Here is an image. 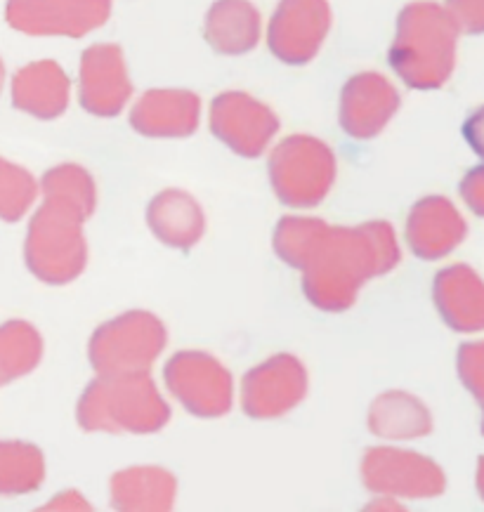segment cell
<instances>
[{"label":"cell","mask_w":484,"mask_h":512,"mask_svg":"<svg viewBox=\"0 0 484 512\" xmlns=\"http://www.w3.org/2000/svg\"><path fill=\"white\" fill-rule=\"evenodd\" d=\"M331 31L329 0H281L267 26V45L279 62L310 64Z\"/></svg>","instance_id":"9"},{"label":"cell","mask_w":484,"mask_h":512,"mask_svg":"<svg viewBox=\"0 0 484 512\" xmlns=\"http://www.w3.org/2000/svg\"><path fill=\"white\" fill-rule=\"evenodd\" d=\"M270 182L274 196L289 208H315L329 196L338 163L329 144L312 135H291L272 149Z\"/></svg>","instance_id":"4"},{"label":"cell","mask_w":484,"mask_h":512,"mask_svg":"<svg viewBox=\"0 0 484 512\" xmlns=\"http://www.w3.org/2000/svg\"><path fill=\"white\" fill-rule=\"evenodd\" d=\"M130 97V83L126 57L114 43L90 45L81 55V71H78V100L88 114L100 118L119 116Z\"/></svg>","instance_id":"12"},{"label":"cell","mask_w":484,"mask_h":512,"mask_svg":"<svg viewBox=\"0 0 484 512\" xmlns=\"http://www.w3.org/2000/svg\"><path fill=\"white\" fill-rule=\"evenodd\" d=\"M43 482V451L19 439H0V496L34 494Z\"/></svg>","instance_id":"21"},{"label":"cell","mask_w":484,"mask_h":512,"mask_svg":"<svg viewBox=\"0 0 484 512\" xmlns=\"http://www.w3.org/2000/svg\"><path fill=\"white\" fill-rule=\"evenodd\" d=\"M440 201H423L418 203L409 218V244L418 255H437L440 248V215H442Z\"/></svg>","instance_id":"26"},{"label":"cell","mask_w":484,"mask_h":512,"mask_svg":"<svg viewBox=\"0 0 484 512\" xmlns=\"http://www.w3.org/2000/svg\"><path fill=\"white\" fill-rule=\"evenodd\" d=\"M263 17L248 0H215L204 22V36L220 55H246L260 43Z\"/></svg>","instance_id":"19"},{"label":"cell","mask_w":484,"mask_h":512,"mask_svg":"<svg viewBox=\"0 0 484 512\" xmlns=\"http://www.w3.org/2000/svg\"><path fill=\"white\" fill-rule=\"evenodd\" d=\"M166 390L196 418H220L232 411V373L213 354L182 350L163 366Z\"/></svg>","instance_id":"7"},{"label":"cell","mask_w":484,"mask_h":512,"mask_svg":"<svg viewBox=\"0 0 484 512\" xmlns=\"http://www.w3.org/2000/svg\"><path fill=\"white\" fill-rule=\"evenodd\" d=\"M41 194L29 170L0 156V220L19 222Z\"/></svg>","instance_id":"25"},{"label":"cell","mask_w":484,"mask_h":512,"mask_svg":"<svg viewBox=\"0 0 484 512\" xmlns=\"http://www.w3.org/2000/svg\"><path fill=\"white\" fill-rule=\"evenodd\" d=\"M447 55V29L435 5L414 3L397 19V36L390 48V64L414 88H428L442 81Z\"/></svg>","instance_id":"6"},{"label":"cell","mask_w":484,"mask_h":512,"mask_svg":"<svg viewBox=\"0 0 484 512\" xmlns=\"http://www.w3.org/2000/svg\"><path fill=\"white\" fill-rule=\"evenodd\" d=\"M48 508H90L83 498H78L76 491H64L57 501H50Z\"/></svg>","instance_id":"27"},{"label":"cell","mask_w":484,"mask_h":512,"mask_svg":"<svg viewBox=\"0 0 484 512\" xmlns=\"http://www.w3.org/2000/svg\"><path fill=\"white\" fill-rule=\"evenodd\" d=\"M369 430L381 439H409L425 432V413L414 397L385 392L369 409Z\"/></svg>","instance_id":"22"},{"label":"cell","mask_w":484,"mask_h":512,"mask_svg":"<svg viewBox=\"0 0 484 512\" xmlns=\"http://www.w3.org/2000/svg\"><path fill=\"white\" fill-rule=\"evenodd\" d=\"M12 107L38 121H55L69 107L71 81L55 59H38L12 78Z\"/></svg>","instance_id":"15"},{"label":"cell","mask_w":484,"mask_h":512,"mask_svg":"<svg viewBox=\"0 0 484 512\" xmlns=\"http://www.w3.org/2000/svg\"><path fill=\"white\" fill-rule=\"evenodd\" d=\"M76 420L85 432L152 435L168 425L170 406L149 373L97 376L78 399Z\"/></svg>","instance_id":"2"},{"label":"cell","mask_w":484,"mask_h":512,"mask_svg":"<svg viewBox=\"0 0 484 512\" xmlns=\"http://www.w3.org/2000/svg\"><path fill=\"white\" fill-rule=\"evenodd\" d=\"M114 0H8L5 22L26 36L83 38L100 29Z\"/></svg>","instance_id":"8"},{"label":"cell","mask_w":484,"mask_h":512,"mask_svg":"<svg viewBox=\"0 0 484 512\" xmlns=\"http://www.w3.org/2000/svg\"><path fill=\"white\" fill-rule=\"evenodd\" d=\"M201 121V100L192 90H147L130 109V126L145 137H189Z\"/></svg>","instance_id":"14"},{"label":"cell","mask_w":484,"mask_h":512,"mask_svg":"<svg viewBox=\"0 0 484 512\" xmlns=\"http://www.w3.org/2000/svg\"><path fill=\"white\" fill-rule=\"evenodd\" d=\"M168 345V331L152 312L133 310L97 326L88 359L97 376L149 373Z\"/></svg>","instance_id":"5"},{"label":"cell","mask_w":484,"mask_h":512,"mask_svg":"<svg viewBox=\"0 0 484 512\" xmlns=\"http://www.w3.org/2000/svg\"><path fill=\"white\" fill-rule=\"evenodd\" d=\"M43 359V338L34 324L12 319L0 324V385L29 376Z\"/></svg>","instance_id":"20"},{"label":"cell","mask_w":484,"mask_h":512,"mask_svg":"<svg viewBox=\"0 0 484 512\" xmlns=\"http://www.w3.org/2000/svg\"><path fill=\"white\" fill-rule=\"evenodd\" d=\"M400 262L395 232L374 220L357 227L326 225L305 260L303 293L317 310L345 312L369 279L383 277Z\"/></svg>","instance_id":"1"},{"label":"cell","mask_w":484,"mask_h":512,"mask_svg":"<svg viewBox=\"0 0 484 512\" xmlns=\"http://www.w3.org/2000/svg\"><path fill=\"white\" fill-rule=\"evenodd\" d=\"M41 194L43 196H57L74 203L88 215L95 213L97 206V187L93 175L88 170L76 166V163H62V166L50 168L41 180Z\"/></svg>","instance_id":"24"},{"label":"cell","mask_w":484,"mask_h":512,"mask_svg":"<svg viewBox=\"0 0 484 512\" xmlns=\"http://www.w3.org/2000/svg\"><path fill=\"white\" fill-rule=\"evenodd\" d=\"M211 133L234 154L258 159L279 133V116L248 93L230 90L211 102L208 111Z\"/></svg>","instance_id":"11"},{"label":"cell","mask_w":484,"mask_h":512,"mask_svg":"<svg viewBox=\"0 0 484 512\" xmlns=\"http://www.w3.org/2000/svg\"><path fill=\"white\" fill-rule=\"evenodd\" d=\"M307 395V371L293 354H274L241 380V409L248 418L272 420L296 409Z\"/></svg>","instance_id":"10"},{"label":"cell","mask_w":484,"mask_h":512,"mask_svg":"<svg viewBox=\"0 0 484 512\" xmlns=\"http://www.w3.org/2000/svg\"><path fill=\"white\" fill-rule=\"evenodd\" d=\"M3 85H5V64L0 59V93H3Z\"/></svg>","instance_id":"28"},{"label":"cell","mask_w":484,"mask_h":512,"mask_svg":"<svg viewBox=\"0 0 484 512\" xmlns=\"http://www.w3.org/2000/svg\"><path fill=\"white\" fill-rule=\"evenodd\" d=\"M147 225L161 244L189 251L206 234V215L192 194L166 189L149 203Z\"/></svg>","instance_id":"17"},{"label":"cell","mask_w":484,"mask_h":512,"mask_svg":"<svg viewBox=\"0 0 484 512\" xmlns=\"http://www.w3.org/2000/svg\"><path fill=\"white\" fill-rule=\"evenodd\" d=\"M111 508L121 512H163L175 505L178 479L156 465L119 470L109 482Z\"/></svg>","instance_id":"18"},{"label":"cell","mask_w":484,"mask_h":512,"mask_svg":"<svg viewBox=\"0 0 484 512\" xmlns=\"http://www.w3.org/2000/svg\"><path fill=\"white\" fill-rule=\"evenodd\" d=\"M88 218L90 215L74 203L43 196L24 239L26 267L38 281L64 286L81 277L88 265V241L83 234V222Z\"/></svg>","instance_id":"3"},{"label":"cell","mask_w":484,"mask_h":512,"mask_svg":"<svg viewBox=\"0 0 484 512\" xmlns=\"http://www.w3.org/2000/svg\"><path fill=\"white\" fill-rule=\"evenodd\" d=\"M364 487L376 496H423L433 491V475L428 465L407 451L374 446L362 461Z\"/></svg>","instance_id":"16"},{"label":"cell","mask_w":484,"mask_h":512,"mask_svg":"<svg viewBox=\"0 0 484 512\" xmlns=\"http://www.w3.org/2000/svg\"><path fill=\"white\" fill-rule=\"evenodd\" d=\"M326 229L324 220L317 218H296V215H286L279 220L277 229H274V253L279 260L293 269H303L305 260L310 258L312 248H315L317 239Z\"/></svg>","instance_id":"23"},{"label":"cell","mask_w":484,"mask_h":512,"mask_svg":"<svg viewBox=\"0 0 484 512\" xmlns=\"http://www.w3.org/2000/svg\"><path fill=\"white\" fill-rule=\"evenodd\" d=\"M400 107V95L388 78L374 71L352 76L340 93L338 121L352 140H371L381 135Z\"/></svg>","instance_id":"13"}]
</instances>
